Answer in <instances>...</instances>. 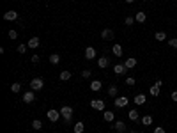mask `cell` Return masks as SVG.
Returning <instances> with one entry per match:
<instances>
[{
    "label": "cell",
    "mask_w": 177,
    "mask_h": 133,
    "mask_svg": "<svg viewBox=\"0 0 177 133\" xmlns=\"http://www.w3.org/2000/svg\"><path fill=\"white\" fill-rule=\"evenodd\" d=\"M30 60H32L34 64H37V62L41 60V57H39V55H32V59H30Z\"/></svg>",
    "instance_id": "cell-36"
},
{
    "label": "cell",
    "mask_w": 177,
    "mask_h": 133,
    "mask_svg": "<svg viewBox=\"0 0 177 133\" xmlns=\"http://www.w3.org/2000/svg\"><path fill=\"white\" fill-rule=\"evenodd\" d=\"M4 20H7V21L18 20V13H16V11H5V13H4Z\"/></svg>",
    "instance_id": "cell-8"
},
{
    "label": "cell",
    "mask_w": 177,
    "mask_h": 133,
    "mask_svg": "<svg viewBox=\"0 0 177 133\" xmlns=\"http://www.w3.org/2000/svg\"><path fill=\"white\" fill-rule=\"evenodd\" d=\"M50 62H52L53 66H55V64H59V62H60V55H59V53H52V55H50Z\"/></svg>",
    "instance_id": "cell-23"
},
{
    "label": "cell",
    "mask_w": 177,
    "mask_h": 133,
    "mask_svg": "<svg viewBox=\"0 0 177 133\" xmlns=\"http://www.w3.org/2000/svg\"><path fill=\"white\" fill-rule=\"evenodd\" d=\"M90 107L94 110H105V101L103 99H92L90 101Z\"/></svg>",
    "instance_id": "cell-5"
},
{
    "label": "cell",
    "mask_w": 177,
    "mask_h": 133,
    "mask_svg": "<svg viewBox=\"0 0 177 133\" xmlns=\"http://www.w3.org/2000/svg\"><path fill=\"white\" fill-rule=\"evenodd\" d=\"M73 130H75V133H83V130H85V124H83L81 121H78V122L75 124V128H73Z\"/></svg>",
    "instance_id": "cell-20"
},
{
    "label": "cell",
    "mask_w": 177,
    "mask_h": 133,
    "mask_svg": "<svg viewBox=\"0 0 177 133\" xmlns=\"http://www.w3.org/2000/svg\"><path fill=\"white\" fill-rule=\"evenodd\" d=\"M119 133H124V131H119Z\"/></svg>",
    "instance_id": "cell-42"
},
{
    "label": "cell",
    "mask_w": 177,
    "mask_h": 133,
    "mask_svg": "<svg viewBox=\"0 0 177 133\" xmlns=\"http://www.w3.org/2000/svg\"><path fill=\"white\" fill-rule=\"evenodd\" d=\"M126 83H128L129 87H133V85H135L137 82H135V78H133V76H128V78H126Z\"/></svg>",
    "instance_id": "cell-31"
},
{
    "label": "cell",
    "mask_w": 177,
    "mask_h": 133,
    "mask_svg": "<svg viewBox=\"0 0 177 133\" xmlns=\"http://www.w3.org/2000/svg\"><path fill=\"white\" fill-rule=\"evenodd\" d=\"M126 2H128V4H133V2H135V0H126Z\"/></svg>",
    "instance_id": "cell-40"
},
{
    "label": "cell",
    "mask_w": 177,
    "mask_h": 133,
    "mask_svg": "<svg viewBox=\"0 0 177 133\" xmlns=\"http://www.w3.org/2000/svg\"><path fill=\"white\" fill-rule=\"evenodd\" d=\"M112 52H114V55H115V57H122V55H124V53H122V46H120V44H114Z\"/></svg>",
    "instance_id": "cell-16"
},
{
    "label": "cell",
    "mask_w": 177,
    "mask_h": 133,
    "mask_svg": "<svg viewBox=\"0 0 177 133\" xmlns=\"http://www.w3.org/2000/svg\"><path fill=\"white\" fill-rule=\"evenodd\" d=\"M46 115H48V119H50L52 122H57L60 117H62V115H60V110H48Z\"/></svg>",
    "instance_id": "cell-4"
},
{
    "label": "cell",
    "mask_w": 177,
    "mask_h": 133,
    "mask_svg": "<svg viewBox=\"0 0 177 133\" xmlns=\"http://www.w3.org/2000/svg\"><path fill=\"white\" fill-rule=\"evenodd\" d=\"M142 124L143 126H151L152 124V115H143L142 117Z\"/></svg>",
    "instance_id": "cell-21"
},
{
    "label": "cell",
    "mask_w": 177,
    "mask_h": 133,
    "mask_svg": "<svg viewBox=\"0 0 177 133\" xmlns=\"http://www.w3.org/2000/svg\"><path fill=\"white\" fill-rule=\"evenodd\" d=\"M149 94H151V96H159V87H158V85H151Z\"/></svg>",
    "instance_id": "cell-24"
},
{
    "label": "cell",
    "mask_w": 177,
    "mask_h": 133,
    "mask_svg": "<svg viewBox=\"0 0 177 133\" xmlns=\"http://www.w3.org/2000/svg\"><path fill=\"white\" fill-rule=\"evenodd\" d=\"M128 103H129V98H126V96H117V98H115V107H117V108L128 107Z\"/></svg>",
    "instance_id": "cell-2"
},
{
    "label": "cell",
    "mask_w": 177,
    "mask_h": 133,
    "mask_svg": "<svg viewBox=\"0 0 177 133\" xmlns=\"http://www.w3.org/2000/svg\"><path fill=\"white\" fill-rule=\"evenodd\" d=\"M117 94H119L117 85H110V87H108V96H112V98H117Z\"/></svg>",
    "instance_id": "cell-19"
},
{
    "label": "cell",
    "mask_w": 177,
    "mask_h": 133,
    "mask_svg": "<svg viewBox=\"0 0 177 133\" xmlns=\"http://www.w3.org/2000/svg\"><path fill=\"white\" fill-rule=\"evenodd\" d=\"M114 71H115V75H124V73L128 71V68H126L124 64H115V66H114Z\"/></svg>",
    "instance_id": "cell-10"
},
{
    "label": "cell",
    "mask_w": 177,
    "mask_h": 133,
    "mask_svg": "<svg viewBox=\"0 0 177 133\" xmlns=\"http://www.w3.org/2000/svg\"><path fill=\"white\" fill-rule=\"evenodd\" d=\"M129 133H137V131H129Z\"/></svg>",
    "instance_id": "cell-41"
},
{
    "label": "cell",
    "mask_w": 177,
    "mask_h": 133,
    "mask_svg": "<svg viewBox=\"0 0 177 133\" xmlns=\"http://www.w3.org/2000/svg\"><path fill=\"white\" fill-rule=\"evenodd\" d=\"M114 128L117 130V133L119 131H126V124H124V121H115V122H114Z\"/></svg>",
    "instance_id": "cell-14"
},
{
    "label": "cell",
    "mask_w": 177,
    "mask_h": 133,
    "mask_svg": "<svg viewBox=\"0 0 177 133\" xmlns=\"http://www.w3.org/2000/svg\"><path fill=\"white\" fill-rule=\"evenodd\" d=\"M11 91H13V92H20L21 91V83L20 82H14V83L11 85Z\"/></svg>",
    "instance_id": "cell-26"
},
{
    "label": "cell",
    "mask_w": 177,
    "mask_h": 133,
    "mask_svg": "<svg viewBox=\"0 0 177 133\" xmlns=\"http://www.w3.org/2000/svg\"><path fill=\"white\" fill-rule=\"evenodd\" d=\"M27 52V46L25 44H18V53H25Z\"/></svg>",
    "instance_id": "cell-34"
},
{
    "label": "cell",
    "mask_w": 177,
    "mask_h": 133,
    "mask_svg": "<svg viewBox=\"0 0 177 133\" xmlns=\"http://www.w3.org/2000/svg\"><path fill=\"white\" fill-rule=\"evenodd\" d=\"M154 133H167V131H165V128H161V126H158V128H154Z\"/></svg>",
    "instance_id": "cell-37"
},
{
    "label": "cell",
    "mask_w": 177,
    "mask_h": 133,
    "mask_svg": "<svg viewBox=\"0 0 177 133\" xmlns=\"http://www.w3.org/2000/svg\"><path fill=\"white\" fill-rule=\"evenodd\" d=\"M103 117H105L106 122H114V121H115V114H114L112 110H105V112H103Z\"/></svg>",
    "instance_id": "cell-9"
},
{
    "label": "cell",
    "mask_w": 177,
    "mask_h": 133,
    "mask_svg": "<svg viewBox=\"0 0 177 133\" xmlns=\"http://www.w3.org/2000/svg\"><path fill=\"white\" fill-rule=\"evenodd\" d=\"M145 20H147V14L143 11H138L137 14H135V21H138V23H143Z\"/></svg>",
    "instance_id": "cell-13"
},
{
    "label": "cell",
    "mask_w": 177,
    "mask_h": 133,
    "mask_svg": "<svg viewBox=\"0 0 177 133\" xmlns=\"http://www.w3.org/2000/svg\"><path fill=\"white\" fill-rule=\"evenodd\" d=\"M90 75H92L90 69H83V71H81V76H83V78H90Z\"/></svg>",
    "instance_id": "cell-32"
},
{
    "label": "cell",
    "mask_w": 177,
    "mask_h": 133,
    "mask_svg": "<svg viewBox=\"0 0 177 133\" xmlns=\"http://www.w3.org/2000/svg\"><path fill=\"white\" fill-rule=\"evenodd\" d=\"M154 85H158V87L161 89V85H163V82H161V80H156V82H154Z\"/></svg>",
    "instance_id": "cell-38"
},
{
    "label": "cell",
    "mask_w": 177,
    "mask_h": 133,
    "mask_svg": "<svg viewBox=\"0 0 177 133\" xmlns=\"http://www.w3.org/2000/svg\"><path fill=\"white\" fill-rule=\"evenodd\" d=\"M170 96H172V99H174V101H177V91H174Z\"/></svg>",
    "instance_id": "cell-39"
},
{
    "label": "cell",
    "mask_w": 177,
    "mask_h": 133,
    "mask_svg": "<svg viewBox=\"0 0 177 133\" xmlns=\"http://www.w3.org/2000/svg\"><path fill=\"white\" fill-rule=\"evenodd\" d=\"M133 101H135V105H138V107H140V105H145L147 98H145L143 94H137L135 98H133Z\"/></svg>",
    "instance_id": "cell-11"
},
{
    "label": "cell",
    "mask_w": 177,
    "mask_h": 133,
    "mask_svg": "<svg viewBox=\"0 0 177 133\" xmlns=\"http://www.w3.org/2000/svg\"><path fill=\"white\" fill-rule=\"evenodd\" d=\"M168 44H170L172 48H177V39H168Z\"/></svg>",
    "instance_id": "cell-35"
},
{
    "label": "cell",
    "mask_w": 177,
    "mask_h": 133,
    "mask_svg": "<svg viewBox=\"0 0 177 133\" xmlns=\"http://www.w3.org/2000/svg\"><path fill=\"white\" fill-rule=\"evenodd\" d=\"M124 66L128 68V69H131V68H135L137 66V59H133V57H129L126 62H124Z\"/></svg>",
    "instance_id": "cell-18"
},
{
    "label": "cell",
    "mask_w": 177,
    "mask_h": 133,
    "mask_svg": "<svg viewBox=\"0 0 177 133\" xmlns=\"http://www.w3.org/2000/svg\"><path fill=\"white\" fill-rule=\"evenodd\" d=\"M43 85H44L43 78H34V80L30 82V89H32V91H41V89H43Z\"/></svg>",
    "instance_id": "cell-3"
},
{
    "label": "cell",
    "mask_w": 177,
    "mask_h": 133,
    "mask_svg": "<svg viewBox=\"0 0 177 133\" xmlns=\"http://www.w3.org/2000/svg\"><path fill=\"white\" fill-rule=\"evenodd\" d=\"M128 117H129L131 121H137V119H138V110H129Z\"/></svg>",
    "instance_id": "cell-28"
},
{
    "label": "cell",
    "mask_w": 177,
    "mask_h": 133,
    "mask_svg": "<svg viewBox=\"0 0 177 133\" xmlns=\"http://www.w3.org/2000/svg\"><path fill=\"white\" fill-rule=\"evenodd\" d=\"M18 38V32L16 30H9V39H16Z\"/></svg>",
    "instance_id": "cell-33"
},
{
    "label": "cell",
    "mask_w": 177,
    "mask_h": 133,
    "mask_svg": "<svg viewBox=\"0 0 177 133\" xmlns=\"http://www.w3.org/2000/svg\"><path fill=\"white\" fill-rule=\"evenodd\" d=\"M69 78H71V71H62V73H60V80H62V82H67Z\"/></svg>",
    "instance_id": "cell-25"
},
{
    "label": "cell",
    "mask_w": 177,
    "mask_h": 133,
    "mask_svg": "<svg viewBox=\"0 0 177 133\" xmlns=\"http://www.w3.org/2000/svg\"><path fill=\"white\" fill-rule=\"evenodd\" d=\"M32 128H34V130H41V128H43V122H41L39 119H34V121H32Z\"/></svg>",
    "instance_id": "cell-27"
},
{
    "label": "cell",
    "mask_w": 177,
    "mask_h": 133,
    "mask_svg": "<svg viewBox=\"0 0 177 133\" xmlns=\"http://www.w3.org/2000/svg\"><path fill=\"white\" fill-rule=\"evenodd\" d=\"M60 115H62V119H64V121H67V122H69V121H71V117H73V108H71V107H67V105H66V107H62V108H60Z\"/></svg>",
    "instance_id": "cell-1"
},
{
    "label": "cell",
    "mask_w": 177,
    "mask_h": 133,
    "mask_svg": "<svg viewBox=\"0 0 177 133\" xmlns=\"http://www.w3.org/2000/svg\"><path fill=\"white\" fill-rule=\"evenodd\" d=\"M101 87H103V83H101L99 80H94V82H90V89H92V91H96V92H98V91H101Z\"/></svg>",
    "instance_id": "cell-17"
},
{
    "label": "cell",
    "mask_w": 177,
    "mask_h": 133,
    "mask_svg": "<svg viewBox=\"0 0 177 133\" xmlns=\"http://www.w3.org/2000/svg\"><path fill=\"white\" fill-rule=\"evenodd\" d=\"M124 23H126L128 27H131V25L135 23V18H133V16H126V21H124Z\"/></svg>",
    "instance_id": "cell-30"
},
{
    "label": "cell",
    "mask_w": 177,
    "mask_h": 133,
    "mask_svg": "<svg viewBox=\"0 0 177 133\" xmlns=\"http://www.w3.org/2000/svg\"><path fill=\"white\" fill-rule=\"evenodd\" d=\"M101 39H105V41H112V39H114V30H112V29H105V30L101 32Z\"/></svg>",
    "instance_id": "cell-6"
},
{
    "label": "cell",
    "mask_w": 177,
    "mask_h": 133,
    "mask_svg": "<svg viewBox=\"0 0 177 133\" xmlns=\"http://www.w3.org/2000/svg\"><path fill=\"white\" fill-rule=\"evenodd\" d=\"M34 92H36V91H32V89L27 91V92L23 94V101H25V103H32V101L36 99V94H34Z\"/></svg>",
    "instance_id": "cell-7"
},
{
    "label": "cell",
    "mask_w": 177,
    "mask_h": 133,
    "mask_svg": "<svg viewBox=\"0 0 177 133\" xmlns=\"http://www.w3.org/2000/svg\"><path fill=\"white\" fill-rule=\"evenodd\" d=\"M98 66L101 68V69H105V68L108 66V59H106V57H99V60H98Z\"/></svg>",
    "instance_id": "cell-22"
},
{
    "label": "cell",
    "mask_w": 177,
    "mask_h": 133,
    "mask_svg": "<svg viewBox=\"0 0 177 133\" xmlns=\"http://www.w3.org/2000/svg\"><path fill=\"white\" fill-rule=\"evenodd\" d=\"M85 59H89V60H92V59H96V50H94L92 46H89V48L85 50Z\"/></svg>",
    "instance_id": "cell-12"
},
{
    "label": "cell",
    "mask_w": 177,
    "mask_h": 133,
    "mask_svg": "<svg viewBox=\"0 0 177 133\" xmlns=\"http://www.w3.org/2000/svg\"><path fill=\"white\" fill-rule=\"evenodd\" d=\"M154 39H156V41H165V39H167V34H165V32H156Z\"/></svg>",
    "instance_id": "cell-29"
},
{
    "label": "cell",
    "mask_w": 177,
    "mask_h": 133,
    "mask_svg": "<svg viewBox=\"0 0 177 133\" xmlns=\"http://www.w3.org/2000/svg\"><path fill=\"white\" fill-rule=\"evenodd\" d=\"M27 46H28V48H37V46H39V38H30L28 43H27Z\"/></svg>",
    "instance_id": "cell-15"
}]
</instances>
